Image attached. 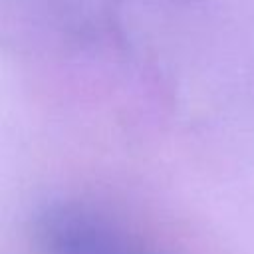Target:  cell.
<instances>
[{"label":"cell","instance_id":"cell-1","mask_svg":"<svg viewBox=\"0 0 254 254\" xmlns=\"http://www.w3.org/2000/svg\"><path fill=\"white\" fill-rule=\"evenodd\" d=\"M38 254H165L105 216L75 204H54L34 220Z\"/></svg>","mask_w":254,"mask_h":254}]
</instances>
